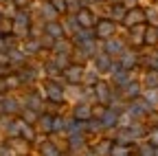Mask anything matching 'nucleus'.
<instances>
[{
  "instance_id": "nucleus-17",
  "label": "nucleus",
  "mask_w": 158,
  "mask_h": 156,
  "mask_svg": "<svg viewBox=\"0 0 158 156\" xmlns=\"http://www.w3.org/2000/svg\"><path fill=\"white\" fill-rule=\"evenodd\" d=\"M125 95L130 97V99H134V97L138 95V86H136V84H130V86L125 88Z\"/></svg>"
},
{
  "instance_id": "nucleus-14",
  "label": "nucleus",
  "mask_w": 158,
  "mask_h": 156,
  "mask_svg": "<svg viewBox=\"0 0 158 156\" xmlns=\"http://www.w3.org/2000/svg\"><path fill=\"white\" fill-rule=\"evenodd\" d=\"M46 31H48L51 35H55V37H59V35H62V27H59L57 22H51V24L46 27Z\"/></svg>"
},
{
  "instance_id": "nucleus-29",
  "label": "nucleus",
  "mask_w": 158,
  "mask_h": 156,
  "mask_svg": "<svg viewBox=\"0 0 158 156\" xmlns=\"http://www.w3.org/2000/svg\"><path fill=\"white\" fill-rule=\"evenodd\" d=\"M0 48H2V44H0Z\"/></svg>"
},
{
  "instance_id": "nucleus-25",
  "label": "nucleus",
  "mask_w": 158,
  "mask_h": 156,
  "mask_svg": "<svg viewBox=\"0 0 158 156\" xmlns=\"http://www.w3.org/2000/svg\"><path fill=\"white\" fill-rule=\"evenodd\" d=\"M108 150H112V145H110V143H101V145H99V152H101V154H106Z\"/></svg>"
},
{
  "instance_id": "nucleus-20",
  "label": "nucleus",
  "mask_w": 158,
  "mask_h": 156,
  "mask_svg": "<svg viewBox=\"0 0 158 156\" xmlns=\"http://www.w3.org/2000/svg\"><path fill=\"white\" fill-rule=\"evenodd\" d=\"M66 60H68L66 55H57V57H55V62H57L59 66H62V68H68V62H66Z\"/></svg>"
},
{
  "instance_id": "nucleus-21",
  "label": "nucleus",
  "mask_w": 158,
  "mask_h": 156,
  "mask_svg": "<svg viewBox=\"0 0 158 156\" xmlns=\"http://www.w3.org/2000/svg\"><path fill=\"white\" fill-rule=\"evenodd\" d=\"M123 66H125V68L134 66V57H132V55H123Z\"/></svg>"
},
{
  "instance_id": "nucleus-30",
  "label": "nucleus",
  "mask_w": 158,
  "mask_h": 156,
  "mask_svg": "<svg viewBox=\"0 0 158 156\" xmlns=\"http://www.w3.org/2000/svg\"><path fill=\"white\" fill-rule=\"evenodd\" d=\"M0 22H2V20H0Z\"/></svg>"
},
{
  "instance_id": "nucleus-26",
  "label": "nucleus",
  "mask_w": 158,
  "mask_h": 156,
  "mask_svg": "<svg viewBox=\"0 0 158 156\" xmlns=\"http://www.w3.org/2000/svg\"><path fill=\"white\" fill-rule=\"evenodd\" d=\"M37 48H40V44H35V42H29V44H27V51H31V53L37 51Z\"/></svg>"
},
{
  "instance_id": "nucleus-18",
  "label": "nucleus",
  "mask_w": 158,
  "mask_h": 156,
  "mask_svg": "<svg viewBox=\"0 0 158 156\" xmlns=\"http://www.w3.org/2000/svg\"><path fill=\"white\" fill-rule=\"evenodd\" d=\"M149 143H152V147H158V130L149 132Z\"/></svg>"
},
{
  "instance_id": "nucleus-13",
  "label": "nucleus",
  "mask_w": 158,
  "mask_h": 156,
  "mask_svg": "<svg viewBox=\"0 0 158 156\" xmlns=\"http://www.w3.org/2000/svg\"><path fill=\"white\" fill-rule=\"evenodd\" d=\"M110 152H112V156H130V150L123 147V145H114Z\"/></svg>"
},
{
  "instance_id": "nucleus-19",
  "label": "nucleus",
  "mask_w": 158,
  "mask_h": 156,
  "mask_svg": "<svg viewBox=\"0 0 158 156\" xmlns=\"http://www.w3.org/2000/svg\"><path fill=\"white\" fill-rule=\"evenodd\" d=\"M99 68H101V70H108L110 68V60H108V57H99Z\"/></svg>"
},
{
  "instance_id": "nucleus-8",
  "label": "nucleus",
  "mask_w": 158,
  "mask_h": 156,
  "mask_svg": "<svg viewBox=\"0 0 158 156\" xmlns=\"http://www.w3.org/2000/svg\"><path fill=\"white\" fill-rule=\"evenodd\" d=\"M40 128H42V132H53V119L51 116H40Z\"/></svg>"
},
{
  "instance_id": "nucleus-4",
  "label": "nucleus",
  "mask_w": 158,
  "mask_h": 156,
  "mask_svg": "<svg viewBox=\"0 0 158 156\" xmlns=\"http://www.w3.org/2000/svg\"><path fill=\"white\" fill-rule=\"evenodd\" d=\"M46 92H48V97H51L53 101H62V88L55 86L53 82H48V84H46Z\"/></svg>"
},
{
  "instance_id": "nucleus-11",
  "label": "nucleus",
  "mask_w": 158,
  "mask_h": 156,
  "mask_svg": "<svg viewBox=\"0 0 158 156\" xmlns=\"http://www.w3.org/2000/svg\"><path fill=\"white\" fill-rule=\"evenodd\" d=\"M42 154H44V156H59L57 147L51 145V143H44V145H42Z\"/></svg>"
},
{
  "instance_id": "nucleus-28",
  "label": "nucleus",
  "mask_w": 158,
  "mask_h": 156,
  "mask_svg": "<svg viewBox=\"0 0 158 156\" xmlns=\"http://www.w3.org/2000/svg\"><path fill=\"white\" fill-rule=\"evenodd\" d=\"M5 88H7V84H5V79H2V77H0V92H2Z\"/></svg>"
},
{
  "instance_id": "nucleus-1",
  "label": "nucleus",
  "mask_w": 158,
  "mask_h": 156,
  "mask_svg": "<svg viewBox=\"0 0 158 156\" xmlns=\"http://www.w3.org/2000/svg\"><path fill=\"white\" fill-rule=\"evenodd\" d=\"M77 22L81 24V27H86V29H88V27H92V24H94V18H92V13H90L88 9H81V11L77 13Z\"/></svg>"
},
{
  "instance_id": "nucleus-2",
  "label": "nucleus",
  "mask_w": 158,
  "mask_h": 156,
  "mask_svg": "<svg viewBox=\"0 0 158 156\" xmlns=\"http://www.w3.org/2000/svg\"><path fill=\"white\" fill-rule=\"evenodd\" d=\"M123 20H125V24H127V27H134V24H138V22L143 20V11L132 9L130 13H125V18H123Z\"/></svg>"
},
{
  "instance_id": "nucleus-22",
  "label": "nucleus",
  "mask_w": 158,
  "mask_h": 156,
  "mask_svg": "<svg viewBox=\"0 0 158 156\" xmlns=\"http://www.w3.org/2000/svg\"><path fill=\"white\" fill-rule=\"evenodd\" d=\"M53 5H55L57 11H64V9H66V2H64V0H53Z\"/></svg>"
},
{
  "instance_id": "nucleus-9",
  "label": "nucleus",
  "mask_w": 158,
  "mask_h": 156,
  "mask_svg": "<svg viewBox=\"0 0 158 156\" xmlns=\"http://www.w3.org/2000/svg\"><path fill=\"white\" fill-rule=\"evenodd\" d=\"M145 42L147 44H156V40H158V31L156 29H145Z\"/></svg>"
},
{
  "instance_id": "nucleus-5",
  "label": "nucleus",
  "mask_w": 158,
  "mask_h": 156,
  "mask_svg": "<svg viewBox=\"0 0 158 156\" xmlns=\"http://www.w3.org/2000/svg\"><path fill=\"white\" fill-rule=\"evenodd\" d=\"M66 75H68L70 82H79V79H81V75H84V68L81 66H68L66 68Z\"/></svg>"
},
{
  "instance_id": "nucleus-6",
  "label": "nucleus",
  "mask_w": 158,
  "mask_h": 156,
  "mask_svg": "<svg viewBox=\"0 0 158 156\" xmlns=\"http://www.w3.org/2000/svg\"><path fill=\"white\" fill-rule=\"evenodd\" d=\"M94 90H97L99 101H101V103H106V101L110 99V90H108V86H106V84H97V86H94Z\"/></svg>"
},
{
  "instance_id": "nucleus-24",
  "label": "nucleus",
  "mask_w": 158,
  "mask_h": 156,
  "mask_svg": "<svg viewBox=\"0 0 158 156\" xmlns=\"http://www.w3.org/2000/svg\"><path fill=\"white\" fill-rule=\"evenodd\" d=\"M141 156H154V147L149 145V147H143L141 150Z\"/></svg>"
},
{
  "instance_id": "nucleus-23",
  "label": "nucleus",
  "mask_w": 158,
  "mask_h": 156,
  "mask_svg": "<svg viewBox=\"0 0 158 156\" xmlns=\"http://www.w3.org/2000/svg\"><path fill=\"white\" fill-rule=\"evenodd\" d=\"M112 13H114V18H121V15H123V18H125V11H123V9H121V7H118V5H116V7H114V9H112Z\"/></svg>"
},
{
  "instance_id": "nucleus-12",
  "label": "nucleus",
  "mask_w": 158,
  "mask_h": 156,
  "mask_svg": "<svg viewBox=\"0 0 158 156\" xmlns=\"http://www.w3.org/2000/svg\"><path fill=\"white\" fill-rule=\"evenodd\" d=\"M2 110L11 114V112H15V110H18V103H15L13 99H5V101H2Z\"/></svg>"
},
{
  "instance_id": "nucleus-3",
  "label": "nucleus",
  "mask_w": 158,
  "mask_h": 156,
  "mask_svg": "<svg viewBox=\"0 0 158 156\" xmlns=\"http://www.w3.org/2000/svg\"><path fill=\"white\" fill-rule=\"evenodd\" d=\"M112 31H114V24L110 20H103V22L97 24V35L99 37H108V35H112Z\"/></svg>"
},
{
  "instance_id": "nucleus-16",
  "label": "nucleus",
  "mask_w": 158,
  "mask_h": 156,
  "mask_svg": "<svg viewBox=\"0 0 158 156\" xmlns=\"http://www.w3.org/2000/svg\"><path fill=\"white\" fill-rule=\"evenodd\" d=\"M106 48H108V53H118V51H121V42L112 40V42H108V44H106Z\"/></svg>"
},
{
  "instance_id": "nucleus-27",
  "label": "nucleus",
  "mask_w": 158,
  "mask_h": 156,
  "mask_svg": "<svg viewBox=\"0 0 158 156\" xmlns=\"http://www.w3.org/2000/svg\"><path fill=\"white\" fill-rule=\"evenodd\" d=\"M13 2H15V5H18V7H24V5H27V2H29V0H13Z\"/></svg>"
},
{
  "instance_id": "nucleus-10",
  "label": "nucleus",
  "mask_w": 158,
  "mask_h": 156,
  "mask_svg": "<svg viewBox=\"0 0 158 156\" xmlns=\"http://www.w3.org/2000/svg\"><path fill=\"white\" fill-rule=\"evenodd\" d=\"M22 119H24V123H35L37 121V112L35 110H24L22 112Z\"/></svg>"
},
{
  "instance_id": "nucleus-15",
  "label": "nucleus",
  "mask_w": 158,
  "mask_h": 156,
  "mask_svg": "<svg viewBox=\"0 0 158 156\" xmlns=\"http://www.w3.org/2000/svg\"><path fill=\"white\" fill-rule=\"evenodd\" d=\"M103 123H106V125H114V123H116V112H110V110H108V112L103 114Z\"/></svg>"
},
{
  "instance_id": "nucleus-7",
  "label": "nucleus",
  "mask_w": 158,
  "mask_h": 156,
  "mask_svg": "<svg viewBox=\"0 0 158 156\" xmlns=\"http://www.w3.org/2000/svg\"><path fill=\"white\" fill-rule=\"evenodd\" d=\"M90 114H92V110L88 108V106H77V110H75V116H77V119L79 121H84V119H90Z\"/></svg>"
}]
</instances>
